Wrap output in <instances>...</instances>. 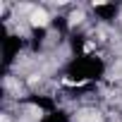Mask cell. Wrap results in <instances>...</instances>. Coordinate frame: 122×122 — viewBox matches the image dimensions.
<instances>
[{
    "mask_svg": "<svg viewBox=\"0 0 122 122\" xmlns=\"http://www.w3.org/2000/svg\"><path fill=\"white\" fill-rule=\"evenodd\" d=\"M48 22V15L43 12V10H34L31 12V24H36V26H43Z\"/></svg>",
    "mask_w": 122,
    "mask_h": 122,
    "instance_id": "cell-1",
    "label": "cell"
}]
</instances>
